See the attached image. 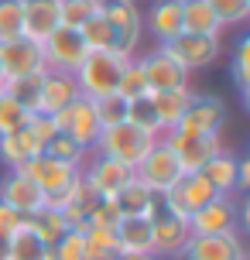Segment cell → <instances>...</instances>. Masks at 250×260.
I'll return each instance as SVG.
<instances>
[{
	"instance_id": "obj_1",
	"label": "cell",
	"mask_w": 250,
	"mask_h": 260,
	"mask_svg": "<svg viewBox=\"0 0 250 260\" xmlns=\"http://www.w3.org/2000/svg\"><path fill=\"white\" fill-rule=\"evenodd\" d=\"M158 141V137H151L147 130L134 127V123H113V127H103L100 130V137L92 144V154H103V157H113L120 165H127V168H137V161L151 151V144Z\"/></svg>"
},
{
	"instance_id": "obj_2",
	"label": "cell",
	"mask_w": 250,
	"mask_h": 260,
	"mask_svg": "<svg viewBox=\"0 0 250 260\" xmlns=\"http://www.w3.org/2000/svg\"><path fill=\"white\" fill-rule=\"evenodd\" d=\"M100 14L113 31V52H120L123 58H134L141 52V38H144L141 4L137 0H100Z\"/></svg>"
},
{
	"instance_id": "obj_3",
	"label": "cell",
	"mask_w": 250,
	"mask_h": 260,
	"mask_svg": "<svg viewBox=\"0 0 250 260\" xmlns=\"http://www.w3.org/2000/svg\"><path fill=\"white\" fill-rule=\"evenodd\" d=\"M123 55L113 52V48H103V52H86L82 65L72 72L76 76V86L86 100H96V96H106V92H117L120 72H123Z\"/></svg>"
},
{
	"instance_id": "obj_4",
	"label": "cell",
	"mask_w": 250,
	"mask_h": 260,
	"mask_svg": "<svg viewBox=\"0 0 250 260\" xmlns=\"http://www.w3.org/2000/svg\"><path fill=\"white\" fill-rule=\"evenodd\" d=\"M185 171L178 168V161H175V154H171V147L165 141H154L151 144V151H147L141 161H137V168H134V178L144 185V188H151L154 195H165L171 188V185L182 178Z\"/></svg>"
},
{
	"instance_id": "obj_5",
	"label": "cell",
	"mask_w": 250,
	"mask_h": 260,
	"mask_svg": "<svg viewBox=\"0 0 250 260\" xmlns=\"http://www.w3.org/2000/svg\"><path fill=\"white\" fill-rule=\"evenodd\" d=\"M161 48L182 65L185 72H199V69L216 65V58L223 55V41L212 38V35H189V31H182L171 41H165Z\"/></svg>"
},
{
	"instance_id": "obj_6",
	"label": "cell",
	"mask_w": 250,
	"mask_h": 260,
	"mask_svg": "<svg viewBox=\"0 0 250 260\" xmlns=\"http://www.w3.org/2000/svg\"><path fill=\"white\" fill-rule=\"evenodd\" d=\"M240 230V195H216L212 202L196 209L189 216V233L192 236H216Z\"/></svg>"
},
{
	"instance_id": "obj_7",
	"label": "cell",
	"mask_w": 250,
	"mask_h": 260,
	"mask_svg": "<svg viewBox=\"0 0 250 260\" xmlns=\"http://www.w3.org/2000/svg\"><path fill=\"white\" fill-rule=\"evenodd\" d=\"M161 141L171 147V154H175V161H178V168H182L185 175H189V171H199L220 147H223V137H220V134H185V130H168V134H161Z\"/></svg>"
},
{
	"instance_id": "obj_8",
	"label": "cell",
	"mask_w": 250,
	"mask_h": 260,
	"mask_svg": "<svg viewBox=\"0 0 250 260\" xmlns=\"http://www.w3.org/2000/svg\"><path fill=\"white\" fill-rule=\"evenodd\" d=\"M82 182H86V188H89L96 199H113V195L123 188V185L134 178V168H127V165H120V161H113V157H103V154H92L82 161Z\"/></svg>"
},
{
	"instance_id": "obj_9",
	"label": "cell",
	"mask_w": 250,
	"mask_h": 260,
	"mask_svg": "<svg viewBox=\"0 0 250 260\" xmlns=\"http://www.w3.org/2000/svg\"><path fill=\"white\" fill-rule=\"evenodd\" d=\"M41 52H45V69H52V72H76L86 58V41L76 27H55L48 38L41 41Z\"/></svg>"
},
{
	"instance_id": "obj_10",
	"label": "cell",
	"mask_w": 250,
	"mask_h": 260,
	"mask_svg": "<svg viewBox=\"0 0 250 260\" xmlns=\"http://www.w3.org/2000/svg\"><path fill=\"white\" fill-rule=\"evenodd\" d=\"M223 127H226L223 100L212 96V92H192V100H189L175 130H185V134H220L223 137Z\"/></svg>"
},
{
	"instance_id": "obj_11",
	"label": "cell",
	"mask_w": 250,
	"mask_h": 260,
	"mask_svg": "<svg viewBox=\"0 0 250 260\" xmlns=\"http://www.w3.org/2000/svg\"><path fill=\"white\" fill-rule=\"evenodd\" d=\"M151 236H154V253L158 257H178L182 253V247L189 243V219L185 216H178V212H171L165 202H161L158 195V206H154V212H151Z\"/></svg>"
},
{
	"instance_id": "obj_12",
	"label": "cell",
	"mask_w": 250,
	"mask_h": 260,
	"mask_svg": "<svg viewBox=\"0 0 250 260\" xmlns=\"http://www.w3.org/2000/svg\"><path fill=\"white\" fill-rule=\"evenodd\" d=\"M137 58H141V69H144V79H147V92H165V89H185V86H192V72H185L161 45H154L147 55H137Z\"/></svg>"
},
{
	"instance_id": "obj_13",
	"label": "cell",
	"mask_w": 250,
	"mask_h": 260,
	"mask_svg": "<svg viewBox=\"0 0 250 260\" xmlns=\"http://www.w3.org/2000/svg\"><path fill=\"white\" fill-rule=\"evenodd\" d=\"M175 260H247L243 233H216V236H189V243Z\"/></svg>"
},
{
	"instance_id": "obj_14",
	"label": "cell",
	"mask_w": 250,
	"mask_h": 260,
	"mask_svg": "<svg viewBox=\"0 0 250 260\" xmlns=\"http://www.w3.org/2000/svg\"><path fill=\"white\" fill-rule=\"evenodd\" d=\"M0 72H4V79H21V76L45 72L41 41H31L24 35L11 38V41H0Z\"/></svg>"
},
{
	"instance_id": "obj_15",
	"label": "cell",
	"mask_w": 250,
	"mask_h": 260,
	"mask_svg": "<svg viewBox=\"0 0 250 260\" xmlns=\"http://www.w3.org/2000/svg\"><path fill=\"white\" fill-rule=\"evenodd\" d=\"M55 127L62 130V134H69L72 141H79L82 147H89L96 144V137H100V120H96V110H92V100H86V96H79V100H72V103L66 106V110H58L55 113Z\"/></svg>"
},
{
	"instance_id": "obj_16",
	"label": "cell",
	"mask_w": 250,
	"mask_h": 260,
	"mask_svg": "<svg viewBox=\"0 0 250 260\" xmlns=\"http://www.w3.org/2000/svg\"><path fill=\"white\" fill-rule=\"evenodd\" d=\"M212 199H216V192H212V185L202 178V171H189V175H182L168 192L161 195V202H165L171 212L185 216V219H189L196 209H202L206 202H212Z\"/></svg>"
},
{
	"instance_id": "obj_17",
	"label": "cell",
	"mask_w": 250,
	"mask_h": 260,
	"mask_svg": "<svg viewBox=\"0 0 250 260\" xmlns=\"http://www.w3.org/2000/svg\"><path fill=\"white\" fill-rule=\"evenodd\" d=\"M0 202L11 206L14 212H21V216H31V212H38L45 206V195L24 171H7L0 178Z\"/></svg>"
},
{
	"instance_id": "obj_18",
	"label": "cell",
	"mask_w": 250,
	"mask_h": 260,
	"mask_svg": "<svg viewBox=\"0 0 250 260\" xmlns=\"http://www.w3.org/2000/svg\"><path fill=\"white\" fill-rule=\"evenodd\" d=\"M144 17V31L154 38V45H165L175 35H182V0H151Z\"/></svg>"
},
{
	"instance_id": "obj_19",
	"label": "cell",
	"mask_w": 250,
	"mask_h": 260,
	"mask_svg": "<svg viewBox=\"0 0 250 260\" xmlns=\"http://www.w3.org/2000/svg\"><path fill=\"white\" fill-rule=\"evenodd\" d=\"M82 92L76 86V76L72 72H52V69H45V76H41V100H38V113L45 117H55L58 110H66L72 100H79Z\"/></svg>"
},
{
	"instance_id": "obj_20",
	"label": "cell",
	"mask_w": 250,
	"mask_h": 260,
	"mask_svg": "<svg viewBox=\"0 0 250 260\" xmlns=\"http://www.w3.org/2000/svg\"><path fill=\"white\" fill-rule=\"evenodd\" d=\"M120 253H154V236H151V216H120V222L113 226Z\"/></svg>"
},
{
	"instance_id": "obj_21",
	"label": "cell",
	"mask_w": 250,
	"mask_h": 260,
	"mask_svg": "<svg viewBox=\"0 0 250 260\" xmlns=\"http://www.w3.org/2000/svg\"><path fill=\"white\" fill-rule=\"evenodd\" d=\"M237 165H240V154L230 151V147H220L216 154L202 165V178L212 185L216 195H237Z\"/></svg>"
},
{
	"instance_id": "obj_22",
	"label": "cell",
	"mask_w": 250,
	"mask_h": 260,
	"mask_svg": "<svg viewBox=\"0 0 250 260\" xmlns=\"http://www.w3.org/2000/svg\"><path fill=\"white\" fill-rule=\"evenodd\" d=\"M58 27V0H24V38L45 41Z\"/></svg>"
},
{
	"instance_id": "obj_23",
	"label": "cell",
	"mask_w": 250,
	"mask_h": 260,
	"mask_svg": "<svg viewBox=\"0 0 250 260\" xmlns=\"http://www.w3.org/2000/svg\"><path fill=\"white\" fill-rule=\"evenodd\" d=\"M182 31L189 35H212L223 38V24L206 0H182Z\"/></svg>"
},
{
	"instance_id": "obj_24",
	"label": "cell",
	"mask_w": 250,
	"mask_h": 260,
	"mask_svg": "<svg viewBox=\"0 0 250 260\" xmlns=\"http://www.w3.org/2000/svg\"><path fill=\"white\" fill-rule=\"evenodd\" d=\"M113 206L120 209V216H151L154 206H158V195L151 192V188H144L137 178H131L113 195Z\"/></svg>"
},
{
	"instance_id": "obj_25",
	"label": "cell",
	"mask_w": 250,
	"mask_h": 260,
	"mask_svg": "<svg viewBox=\"0 0 250 260\" xmlns=\"http://www.w3.org/2000/svg\"><path fill=\"white\" fill-rule=\"evenodd\" d=\"M192 86H185V89H165V92H151V100H154V110H158V120H161V130L168 134V130L178 127V120H182L185 106L192 100Z\"/></svg>"
},
{
	"instance_id": "obj_26",
	"label": "cell",
	"mask_w": 250,
	"mask_h": 260,
	"mask_svg": "<svg viewBox=\"0 0 250 260\" xmlns=\"http://www.w3.org/2000/svg\"><path fill=\"white\" fill-rule=\"evenodd\" d=\"M7 243H11V260H52V247L24 222L7 236Z\"/></svg>"
},
{
	"instance_id": "obj_27",
	"label": "cell",
	"mask_w": 250,
	"mask_h": 260,
	"mask_svg": "<svg viewBox=\"0 0 250 260\" xmlns=\"http://www.w3.org/2000/svg\"><path fill=\"white\" fill-rule=\"evenodd\" d=\"M35 154H41V151L31 144V137L24 134V127L17 130V134H0V161L7 165V171L24 168V161L35 157Z\"/></svg>"
},
{
	"instance_id": "obj_28",
	"label": "cell",
	"mask_w": 250,
	"mask_h": 260,
	"mask_svg": "<svg viewBox=\"0 0 250 260\" xmlns=\"http://www.w3.org/2000/svg\"><path fill=\"white\" fill-rule=\"evenodd\" d=\"M41 76L45 72H35V76H21V79H7L4 82V96H11L14 103H21L27 113H38V100H41Z\"/></svg>"
},
{
	"instance_id": "obj_29",
	"label": "cell",
	"mask_w": 250,
	"mask_h": 260,
	"mask_svg": "<svg viewBox=\"0 0 250 260\" xmlns=\"http://www.w3.org/2000/svg\"><path fill=\"white\" fill-rule=\"evenodd\" d=\"M24 226L27 230H35V233L52 247L58 236L66 233V219H62V212L58 209H52V206H41L38 212H31V216H24Z\"/></svg>"
},
{
	"instance_id": "obj_30",
	"label": "cell",
	"mask_w": 250,
	"mask_h": 260,
	"mask_svg": "<svg viewBox=\"0 0 250 260\" xmlns=\"http://www.w3.org/2000/svg\"><path fill=\"white\" fill-rule=\"evenodd\" d=\"M127 123L147 130L151 137H161V134H165V130H161V120H158V110H154L151 92L137 96V100H127Z\"/></svg>"
},
{
	"instance_id": "obj_31",
	"label": "cell",
	"mask_w": 250,
	"mask_h": 260,
	"mask_svg": "<svg viewBox=\"0 0 250 260\" xmlns=\"http://www.w3.org/2000/svg\"><path fill=\"white\" fill-rule=\"evenodd\" d=\"M45 154H52L55 161H66V165H76V168H82V161L89 157V147H82V144H79V141H72L69 134L55 130L52 141L45 144Z\"/></svg>"
},
{
	"instance_id": "obj_32",
	"label": "cell",
	"mask_w": 250,
	"mask_h": 260,
	"mask_svg": "<svg viewBox=\"0 0 250 260\" xmlns=\"http://www.w3.org/2000/svg\"><path fill=\"white\" fill-rule=\"evenodd\" d=\"M82 236H86V253H89V260H117L120 250H117V236H113V230L86 226Z\"/></svg>"
},
{
	"instance_id": "obj_33",
	"label": "cell",
	"mask_w": 250,
	"mask_h": 260,
	"mask_svg": "<svg viewBox=\"0 0 250 260\" xmlns=\"http://www.w3.org/2000/svg\"><path fill=\"white\" fill-rule=\"evenodd\" d=\"M82 41H86V48L89 52H103V48H113V31H110V24H106V17L100 11L92 14V17H86L79 27Z\"/></svg>"
},
{
	"instance_id": "obj_34",
	"label": "cell",
	"mask_w": 250,
	"mask_h": 260,
	"mask_svg": "<svg viewBox=\"0 0 250 260\" xmlns=\"http://www.w3.org/2000/svg\"><path fill=\"white\" fill-rule=\"evenodd\" d=\"M230 76H233V86L240 89V96L250 100V38L237 41L233 58H230Z\"/></svg>"
},
{
	"instance_id": "obj_35",
	"label": "cell",
	"mask_w": 250,
	"mask_h": 260,
	"mask_svg": "<svg viewBox=\"0 0 250 260\" xmlns=\"http://www.w3.org/2000/svg\"><path fill=\"white\" fill-rule=\"evenodd\" d=\"M117 92L123 96V100H137V96H144V92H147V79H144V69H141V58H137V55L123 62Z\"/></svg>"
},
{
	"instance_id": "obj_36",
	"label": "cell",
	"mask_w": 250,
	"mask_h": 260,
	"mask_svg": "<svg viewBox=\"0 0 250 260\" xmlns=\"http://www.w3.org/2000/svg\"><path fill=\"white\" fill-rule=\"evenodd\" d=\"M24 35V0H0V41Z\"/></svg>"
},
{
	"instance_id": "obj_37",
	"label": "cell",
	"mask_w": 250,
	"mask_h": 260,
	"mask_svg": "<svg viewBox=\"0 0 250 260\" xmlns=\"http://www.w3.org/2000/svg\"><path fill=\"white\" fill-rule=\"evenodd\" d=\"M92 110H96L100 127H113V123H123V120H127V100H123L120 92L96 96V100H92Z\"/></svg>"
},
{
	"instance_id": "obj_38",
	"label": "cell",
	"mask_w": 250,
	"mask_h": 260,
	"mask_svg": "<svg viewBox=\"0 0 250 260\" xmlns=\"http://www.w3.org/2000/svg\"><path fill=\"white\" fill-rule=\"evenodd\" d=\"M100 11V0H58V24L76 27L79 31L82 21Z\"/></svg>"
},
{
	"instance_id": "obj_39",
	"label": "cell",
	"mask_w": 250,
	"mask_h": 260,
	"mask_svg": "<svg viewBox=\"0 0 250 260\" xmlns=\"http://www.w3.org/2000/svg\"><path fill=\"white\" fill-rule=\"evenodd\" d=\"M52 260H89L82 230H66V233L58 236L52 243Z\"/></svg>"
},
{
	"instance_id": "obj_40",
	"label": "cell",
	"mask_w": 250,
	"mask_h": 260,
	"mask_svg": "<svg viewBox=\"0 0 250 260\" xmlns=\"http://www.w3.org/2000/svg\"><path fill=\"white\" fill-rule=\"evenodd\" d=\"M212 7V14L220 17V24L226 27H240L250 17V0H206Z\"/></svg>"
},
{
	"instance_id": "obj_41",
	"label": "cell",
	"mask_w": 250,
	"mask_h": 260,
	"mask_svg": "<svg viewBox=\"0 0 250 260\" xmlns=\"http://www.w3.org/2000/svg\"><path fill=\"white\" fill-rule=\"evenodd\" d=\"M27 120H31V113H27L24 106L14 103L11 96H4V92H0V134H17Z\"/></svg>"
},
{
	"instance_id": "obj_42",
	"label": "cell",
	"mask_w": 250,
	"mask_h": 260,
	"mask_svg": "<svg viewBox=\"0 0 250 260\" xmlns=\"http://www.w3.org/2000/svg\"><path fill=\"white\" fill-rule=\"evenodd\" d=\"M120 222V209L113 206V199H96L86 216V226H103V230H113Z\"/></svg>"
},
{
	"instance_id": "obj_43",
	"label": "cell",
	"mask_w": 250,
	"mask_h": 260,
	"mask_svg": "<svg viewBox=\"0 0 250 260\" xmlns=\"http://www.w3.org/2000/svg\"><path fill=\"white\" fill-rule=\"evenodd\" d=\"M21 222H24V216H21V212H14L11 206H4V202H0V236H11Z\"/></svg>"
},
{
	"instance_id": "obj_44",
	"label": "cell",
	"mask_w": 250,
	"mask_h": 260,
	"mask_svg": "<svg viewBox=\"0 0 250 260\" xmlns=\"http://www.w3.org/2000/svg\"><path fill=\"white\" fill-rule=\"evenodd\" d=\"M0 260H11V243H7V236H0Z\"/></svg>"
},
{
	"instance_id": "obj_45",
	"label": "cell",
	"mask_w": 250,
	"mask_h": 260,
	"mask_svg": "<svg viewBox=\"0 0 250 260\" xmlns=\"http://www.w3.org/2000/svg\"><path fill=\"white\" fill-rule=\"evenodd\" d=\"M147 260H171V257H158V253H151V257H147Z\"/></svg>"
},
{
	"instance_id": "obj_46",
	"label": "cell",
	"mask_w": 250,
	"mask_h": 260,
	"mask_svg": "<svg viewBox=\"0 0 250 260\" xmlns=\"http://www.w3.org/2000/svg\"><path fill=\"white\" fill-rule=\"evenodd\" d=\"M4 82H7V79H4V72H0V89H4Z\"/></svg>"
}]
</instances>
